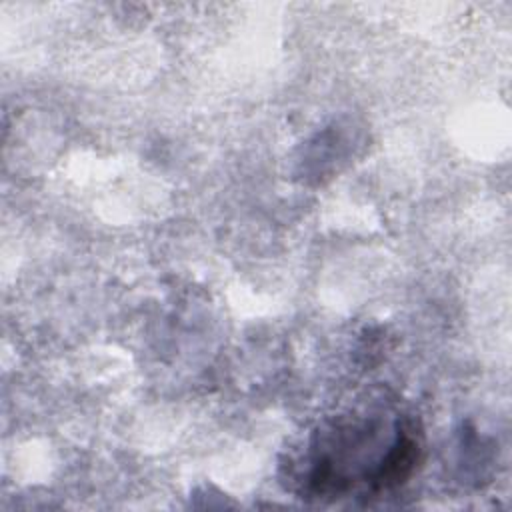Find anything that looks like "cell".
Wrapping results in <instances>:
<instances>
[{
  "instance_id": "cell-1",
  "label": "cell",
  "mask_w": 512,
  "mask_h": 512,
  "mask_svg": "<svg viewBox=\"0 0 512 512\" xmlns=\"http://www.w3.org/2000/svg\"><path fill=\"white\" fill-rule=\"evenodd\" d=\"M424 436L414 416L388 400L360 404L322 420L302 454L288 460L306 496H376L404 484L420 464Z\"/></svg>"
}]
</instances>
